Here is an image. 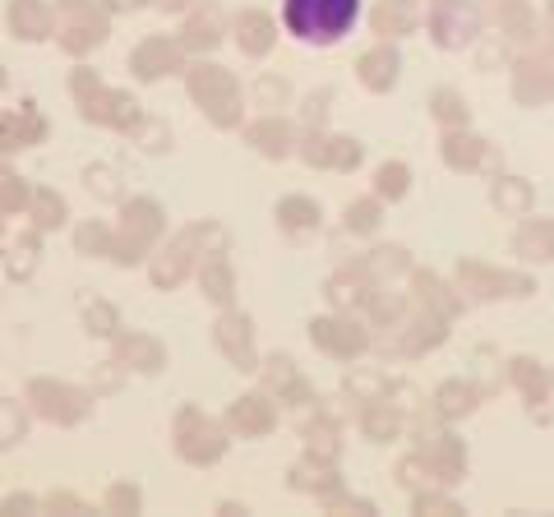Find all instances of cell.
<instances>
[{"label":"cell","mask_w":554,"mask_h":517,"mask_svg":"<svg viewBox=\"0 0 554 517\" xmlns=\"http://www.w3.org/2000/svg\"><path fill=\"white\" fill-rule=\"evenodd\" d=\"M356 10H361V0H287L282 19L305 42H338L356 24Z\"/></svg>","instance_id":"cell-1"},{"label":"cell","mask_w":554,"mask_h":517,"mask_svg":"<svg viewBox=\"0 0 554 517\" xmlns=\"http://www.w3.org/2000/svg\"><path fill=\"white\" fill-rule=\"evenodd\" d=\"M190 88H194V97L204 102L208 111H213V121L217 125H231L236 121V88H231V79L217 65H204V70H194V79H190Z\"/></svg>","instance_id":"cell-2"},{"label":"cell","mask_w":554,"mask_h":517,"mask_svg":"<svg viewBox=\"0 0 554 517\" xmlns=\"http://www.w3.org/2000/svg\"><path fill=\"white\" fill-rule=\"evenodd\" d=\"M181 453L190 457V462H213V457L222 453V434H217L199 411H185L181 416Z\"/></svg>","instance_id":"cell-3"},{"label":"cell","mask_w":554,"mask_h":517,"mask_svg":"<svg viewBox=\"0 0 554 517\" xmlns=\"http://www.w3.org/2000/svg\"><path fill=\"white\" fill-rule=\"evenodd\" d=\"M130 213H134V227L125 222V245H121V259H125V264H130V259H139L144 241H148V236H157V227H162V222H157V208L148 204V199H144V204H134Z\"/></svg>","instance_id":"cell-4"},{"label":"cell","mask_w":554,"mask_h":517,"mask_svg":"<svg viewBox=\"0 0 554 517\" xmlns=\"http://www.w3.org/2000/svg\"><path fill=\"white\" fill-rule=\"evenodd\" d=\"M33 397H42L37 407L56 416V421H79L84 416V397L70 393V388H51V384H33Z\"/></svg>","instance_id":"cell-5"},{"label":"cell","mask_w":554,"mask_h":517,"mask_svg":"<svg viewBox=\"0 0 554 517\" xmlns=\"http://www.w3.org/2000/svg\"><path fill=\"white\" fill-rule=\"evenodd\" d=\"M217 342L236 365H250V333H245V319H222L217 324Z\"/></svg>","instance_id":"cell-6"},{"label":"cell","mask_w":554,"mask_h":517,"mask_svg":"<svg viewBox=\"0 0 554 517\" xmlns=\"http://www.w3.org/2000/svg\"><path fill=\"white\" fill-rule=\"evenodd\" d=\"M167 65H171V47H167V42H148V47L134 56V74H139V79H157Z\"/></svg>","instance_id":"cell-7"},{"label":"cell","mask_w":554,"mask_h":517,"mask_svg":"<svg viewBox=\"0 0 554 517\" xmlns=\"http://www.w3.org/2000/svg\"><path fill=\"white\" fill-rule=\"evenodd\" d=\"M231 425H241V430H264L268 416H264V407H259V397L236 402V407H231Z\"/></svg>","instance_id":"cell-8"},{"label":"cell","mask_w":554,"mask_h":517,"mask_svg":"<svg viewBox=\"0 0 554 517\" xmlns=\"http://www.w3.org/2000/svg\"><path fill=\"white\" fill-rule=\"evenodd\" d=\"M10 19H14V28H19L24 37H42V10H37V5L19 0V5L10 10Z\"/></svg>","instance_id":"cell-9"},{"label":"cell","mask_w":554,"mask_h":517,"mask_svg":"<svg viewBox=\"0 0 554 517\" xmlns=\"http://www.w3.org/2000/svg\"><path fill=\"white\" fill-rule=\"evenodd\" d=\"M24 434V411L14 407V402H0V444H10Z\"/></svg>","instance_id":"cell-10"},{"label":"cell","mask_w":554,"mask_h":517,"mask_svg":"<svg viewBox=\"0 0 554 517\" xmlns=\"http://www.w3.org/2000/svg\"><path fill=\"white\" fill-rule=\"evenodd\" d=\"M204 287H208V296H213V301H227V296H231V273L222 264L204 268Z\"/></svg>","instance_id":"cell-11"},{"label":"cell","mask_w":554,"mask_h":517,"mask_svg":"<svg viewBox=\"0 0 554 517\" xmlns=\"http://www.w3.org/2000/svg\"><path fill=\"white\" fill-rule=\"evenodd\" d=\"M61 217H65V204L56 199V194H47V190L37 194V222H42V227H51V222H61Z\"/></svg>","instance_id":"cell-12"},{"label":"cell","mask_w":554,"mask_h":517,"mask_svg":"<svg viewBox=\"0 0 554 517\" xmlns=\"http://www.w3.org/2000/svg\"><path fill=\"white\" fill-rule=\"evenodd\" d=\"M88 324H97L93 333H111V324H116V314H111L107 305H88Z\"/></svg>","instance_id":"cell-13"},{"label":"cell","mask_w":554,"mask_h":517,"mask_svg":"<svg viewBox=\"0 0 554 517\" xmlns=\"http://www.w3.org/2000/svg\"><path fill=\"white\" fill-rule=\"evenodd\" d=\"M111 508H139V490H130V485H116V490H111Z\"/></svg>","instance_id":"cell-14"},{"label":"cell","mask_w":554,"mask_h":517,"mask_svg":"<svg viewBox=\"0 0 554 517\" xmlns=\"http://www.w3.org/2000/svg\"><path fill=\"white\" fill-rule=\"evenodd\" d=\"M79 245H84V250H97V245H107V231H102V227H84V231H79Z\"/></svg>","instance_id":"cell-15"}]
</instances>
